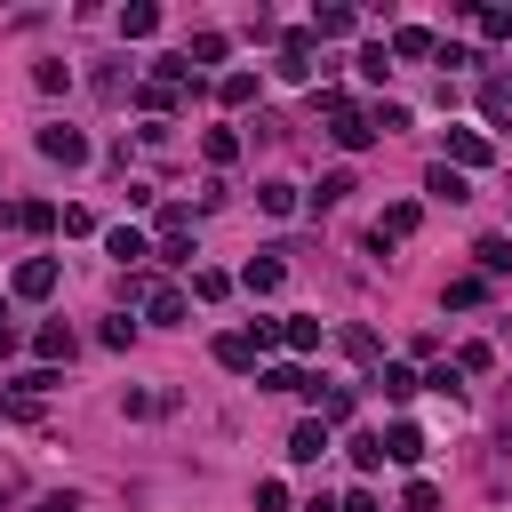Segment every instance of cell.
<instances>
[{"label": "cell", "instance_id": "1", "mask_svg": "<svg viewBox=\"0 0 512 512\" xmlns=\"http://www.w3.org/2000/svg\"><path fill=\"white\" fill-rule=\"evenodd\" d=\"M320 112H328V136H336L344 152H360V144H376V128H368V112H360L352 96H320Z\"/></svg>", "mask_w": 512, "mask_h": 512}, {"label": "cell", "instance_id": "2", "mask_svg": "<svg viewBox=\"0 0 512 512\" xmlns=\"http://www.w3.org/2000/svg\"><path fill=\"white\" fill-rule=\"evenodd\" d=\"M440 160L472 176V168H488V160H496V144H488V128H448V152H440Z\"/></svg>", "mask_w": 512, "mask_h": 512}, {"label": "cell", "instance_id": "3", "mask_svg": "<svg viewBox=\"0 0 512 512\" xmlns=\"http://www.w3.org/2000/svg\"><path fill=\"white\" fill-rule=\"evenodd\" d=\"M8 288H16L24 304H48V296H56V256H24V264L8 272Z\"/></svg>", "mask_w": 512, "mask_h": 512}, {"label": "cell", "instance_id": "4", "mask_svg": "<svg viewBox=\"0 0 512 512\" xmlns=\"http://www.w3.org/2000/svg\"><path fill=\"white\" fill-rule=\"evenodd\" d=\"M184 312H192V296H184V288L144 280V320H152V328H184Z\"/></svg>", "mask_w": 512, "mask_h": 512}, {"label": "cell", "instance_id": "5", "mask_svg": "<svg viewBox=\"0 0 512 512\" xmlns=\"http://www.w3.org/2000/svg\"><path fill=\"white\" fill-rule=\"evenodd\" d=\"M312 48H320V40H312V24H304V32H280V64H272V72H280V80H312V72H320V64H312Z\"/></svg>", "mask_w": 512, "mask_h": 512}, {"label": "cell", "instance_id": "6", "mask_svg": "<svg viewBox=\"0 0 512 512\" xmlns=\"http://www.w3.org/2000/svg\"><path fill=\"white\" fill-rule=\"evenodd\" d=\"M40 160L80 168V160H88V136H80V128H64V120H56V128H40Z\"/></svg>", "mask_w": 512, "mask_h": 512}, {"label": "cell", "instance_id": "7", "mask_svg": "<svg viewBox=\"0 0 512 512\" xmlns=\"http://www.w3.org/2000/svg\"><path fill=\"white\" fill-rule=\"evenodd\" d=\"M216 360H224L232 376H248V368L264 360V344H256V328H224V336H216Z\"/></svg>", "mask_w": 512, "mask_h": 512}, {"label": "cell", "instance_id": "8", "mask_svg": "<svg viewBox=\"0 0 512 512\" xmlns=\"http://www.w3.org/2000/svg\"><path fill=\"white\" fill-rule=\"evenodd\" d=\"M424 192H432V200H448V208H464V200H472V176H464V168H448V160H432V168H424Z\"/></svg>", "mask_w": 512, "mask_h": 512}, {"label": "cell", "instance_id": "9", "mask_svg": "<svg viewBox=\"0 0 512 512\" xmlns=\"http://www.w3.org/2000/svg\"><path fill=\"white\" fill-rule=\"evenodd\" d=\"M32 352H40V368H56V360H72V352H80V336H72L64 320H40V336H32Z\"/></svg>", "mask_w": 512, "mask_h": 512}, {"label": "cell", "instance_id": "10", "mask_svg": "<svg viewBox=\"0 0 512 512\" xmlns=\"http://www.w3.org/2000/svg\"><path fill=\"white\" fill-rule=\"evenodd\" d=\"M320 456H328V424H320V416H304V424L288 432V464H320Z\"/></svg>", "mask_w": 512, "mask_h": 512}, {"label": "cell", "instance_id": "11", "mask_svg": "<svg viewBox=\"0 0 512 512\" xmlns=\"http://www.w3.org/2000/svg\"><path fill=\"white\" fill-rule=\"evenodd\" d=\"M280 280H288V264H280V256H248V264H240V288H248V296H272Z\"/></svg>", "mask_w": 512, "mask_h": 512}, {"label": "cell", "instance_id": "12", "mask_svg": "<svg viewBox=\"0 0 512 512\" xmlns=\"http://www.w3.org/2000/svg\"><path fill=\"white\" fill-rule=\"evenodd\" d=\"M104 256H120V264H144V256H152V240H144L136 224H112V232H104Z\"/></svg>", "mask_w": 512, "mask_h": 512}, {"label": "cell", "instance_id": "13", "mask_svg": "<svg viewBox=\"0 0 512 512\" xmlns=\"http://www.w3.org/2000/svg\"><path fill=\"white\" fill-rule=\"evenodd\" d=\"M280 344L288 352H320V320L312 312H280Z\"/></svg>", "mask_w": 512, "mask_h": 512}, {"label": "cell", "instance_id": "14", "mask_svg": "<svg viewBox=\"0 0 512 512\" xmlns=\"http://www.w3.org/2000/svg\"><path fill=\"white\" fill-rule=\"evenodd\" d=\"M384 464H424V432L416 424H392L384 432Z\"/></svg>", "mask_w": 512, "mask_h": 512}, {"label": "cell", "instance_id": "15", "mask_svg": "<svg viewBox=\"0 0 512 512\" xmlns=\"http://www.w3.org/2000/svg\"><path fill=\"white\" fill-rule=\"evenodd\" d=\"M352 32H360L352 8H312V40H352Z\"/></svg>", "mask_w": 512, "mask_h": 512}, {"label": "cell", "instance_id": "16", "mask_svg": "<svg viewBox=\"0 0 512 512\" xmlns=\"http://www.w3.org/2000/svg\"><path fill=\"white\" fill-rule=\"evenodd\" d=\"M384 48H392V56H408V64H416V56H440V40H432L424 24H400V32L384 40Z\"/></svg>", "mask_w": 512, "mask_h": 512}, {"label": "cell", "instance_id": "17", "mask_svg": "<svg viewBox=\"0 0 512 512\" xmlns=\"http://www.w3.org/2000/svg\"><path fill=\"white\" fill-rule=\"evenodd\" d=\"M256 96H264V80H256V72H224V80H216V104H232V112H240V104H256Z\"/></svg>", "mask_w": 512, "mask_h": 512}, {"label": "cell", "instance_id": "18", "mask_svg": "<svg viewBox=\"0 0 512 512\" xmlns=\"http://www.w3.org/2000/svg\"><path fill=\"white\" fill-rule=\"evenodd\" d=\"M408 232H416V200H392L384 224H376V248H392V240H408Z\"/></svg>", "mask_w": 512, "mask_h": 512}, {"label": "cell", "instance_id": "19", "mask_svg": "<svg viewBox=\"0 0 512 512\" xmlns=\"http://www.w3.org/2000/svg\"><path fill=\"white\" fill-rule=\"evenodd\" d=\"M312 408H320V424H352V384H312Z\"/></svg>", "mask_w": 512, "mask_h": 512}, {"label": "cell", "instance_id": "20", "mask_svg": "<svg viewBox=\"0 0 512 512\" xmlns=\"http://www.w3.org/2000/svg\"><path fill=\"white\" fill-rule=\"evenodd\" d=\"M472 256H480V280H504V272H512V240H504V232H488Z\"/></svg>", "mask_w": 512, "mask_h": 512}, {"label": "cell", "instance_id": "21", "mask_svg": "<svg viewBox=\"0 0 512 512\" xmlns=\"http://www.w3.org/2000/svg\"><path fill=\"white\" fill-rule=\"evenodd\" d=\"M152 32H160V8H152V0L120 8V40H152Z\"/></svg>", "mask_w": 512, "mask_h": 512}, {"label": "cell", "instance_id": "22", "mask_svg": "<svg viewBox=\"0 0 512 512\" xmlns=\"http://www.w3.org/2000/svg\"><path fill=\"white\" fill-rule=\"evenodd\" d=\"M336 344H344V360H360V368H384V344H376L368 328H344Z\"/></svg>", "mask_w": 512, "mask_h": 512}, {"label": "cell", "instance_id": "23", "mask_svg": "<svg viewBox=\"0 0 512 512\" xmlns=\"http://www.w3.org/2000/svg\"><path fill=\"white\" fill-rule=\"evenodd\" d=\"M376 384H384V400H408V392H416L424 376H416L408 360H384V368H376Z\"/></svg>", "mask_w": 512, "mask_h": 512}, {"label": "cell", "instance_id": "24", "mask_svg": "<svg viewBox=\"0 0 512 512\" xmlns=\"http://www.w3.org/2000/svg\"><path fill=\"white\" fill-rule=\"evenodd\" d=\"M472 32H480L488 48H504V40H512V8H472Z\"/></svg>", "mask_w": 512, "mask_h": 512}, {"label": "cell", "instance_id": "25", "mask_svg": "<svg viewBox=\"0 0 512 512\" xmlns=\"http://www.w3.org/2000/svg\"><path fill=\"white\" fill-rule=\"evenodd\" d=\"M368 128H376V136H400V128H408V104H400V96L368 104Z\"/></svg>", "mask_w": 512, "mask_h": 512}, {"label": "cell", "instance_id": "26", "mask_svg": "<svg viewBox=\"0 0 512 512\" xmlns=\"http://www.w3.org/2000/svg\"><path fill=\"white\" fill-rule=\"evenodd\" d=\"M200 152H208V168H232V160H240V136H232V128H208Z\"/></svg>", "mask_w": 512, "mask_h": 512}, {"label": "cell", "instance_id": "27", "mask_svg": "<svg viewBox=\"0 0 512 512\" xmlns=\"http://www.w3.org/2000/svg\"><path fill=\"white\" fill-rule=\"evenodd\" d=\"M256 208H264V216H296V184H280V176L256 184Z\"/></svg>", "mask_w": 512, "mask_h": 512}, {"label": "cell", "instance_id": "28", "mask_svg": "<svg viewBox=\"0 0 512 512\" xmlns=\"http://www.w3.org/2000/svg\"><path fill=\"white\" fill-rule=\"evenodd\" d=\"M192 296H200V304L232 296V272H216V264H192Z\"/></svg>", "mask_w": 512, "mask_h": 512}, {"label": "cell", "instance_id": "29", "mask_svg": "<svg viewBox=\"0 0 512 512\" xmlns=\"http://www.w3.org/2000/svg\"><path fill=\"white\" fill-rule=\"evenodd\" d=\"M472 304H488V280H480V272L448 280V312H472Z\"/></svg>", "mask_w": 512, "mask_h": 512}, {"label": "cell", "instance_id": "30", "mask_svg": "<svg viewBox=\"0 0 512 512\" xmlns=\"http://www.w3.org/2000/svg\"><path fill=\"white\" fill-rule=\"evenodd\" d=\"M224 48H232L224 32H192V48H184V64H224Z\"/></svg>", "mask_w": 512, "mask_h": 512}, {"label": "cell", "instance_id": "31", "mask_svg": "<svg viewBox=\"0 0 512 512\" xmlns=\"http://www.w3.org/2000/svg\"><path fill=\"white\" fill-rule=\"evenodd\" d=\"M352 64H360V80H368V88H376V80H384V72H392V48H384V40H368V48H360V56H352Z\"/></svg>", "mask_w": 512, "mask_h": 512}, {"label": "cell", "instance_id": "32", "mask_svg": "<svg viewBox=\"0 0 512 512\" xmlns=\"http://www.w3.org/2000/svg\"><path fill=\"white\" fill-rule=\"evenodd\" d=\"M32 88H40V96H64V88H72V64H56V56L32 64Z\"/></svg>", "mask_w": 512, "mask_h": 512}, {"label": "cell", "instance_id": "33", "mask_svg": "<svg viewBox=\"0 0 512 512\" xmlns=\"http://www.w3.org/2000/svg\"><path fill=\"white\" fill-rule=\"evenodd\" d=\"M128 88H136V72H128V64H104V72H96V96H104V104H120Z\"/></svg>", "mask_w": 512, "mask_h": 512}, {"label": "cell", "instance_id": "34", "mask_svg": "<svg viewBox=\"0 0 512 512\" xmlns=\"http://www.w3.org/2000/svg\"><path fill=\"white\" fill-rule=\"evenodd\" d=\"M256 384H264V392H312V376H304V368H288V360H280V368H264Z\"/></svg>", "mask_w": 512, "mask_h": 512}, {"label": "cell", "instance_id": "35", "mask_svg": "<svg viewBox=\"0 0 512 512\" xmlns=\"http://www.w3.org/2000/svg\"><path fill=\"white\" fill-rule=\"evenodd\" d=\"M352 464L376 472V464H384V432H352Z\"/></svg>", "mask_w": 512, "mask_h": 512}, {"label": "cell", "instance_id": "36", "mask_svg": "<svg viewBox=\"0 0 512 512\" xmlns=\"http://www.w3.org/2000/svg\"><path fill=\"white\" fill-rule=\"evenodd\" d=\"M480 112H488V120H512V80H488V88H480Z\"/></svg>", "mask_w": 512, "mask_h": 512}, {"label": "cell", "instance_id": "37", "mask_svg": "<svg viewBox=\"0 0 512 512\" xmlns=\"http://www.w3.org/2000/svg\"><path fill=\"white\" fill-rule=\"evenodd\" d=\"M400 512H440V488H432V480H408V488H400Z\"/></svg>", "mask_w": 512, "mask_h": 512}, {"label": "cell", "instance_id": "38", "mask_svg": "<svg viewBox=\"0 0 512 512\" xmlns=\"http://www.w3.org/2000/svg\"><path fill=\"white\" fill-rule=\"evenodd\" d=\"M344 192H352V168H328V176H320V192H312V200H320V208H336V200H344Z\"/></svg>", "mask_w": 512, "mask_h": 512}, {"label": "cell", "instance_id": "39", "mask_svg": "<svg viewBox=\"0 0 512 512\" xmlns=\"http://www.w3.org/2000/svg\"><path fill=\"white\" fill-rule=\"evenodd\" d=\"M488 360H496V352H488V344H456V368H464V376H480V368H488Z\"/></svg>", "mask_w": 512, "mask_h": 512}, {"label": "cell", "instance_id": "40", "mask_svg": "<svg viewBox=\"0 0 512 512\" xmlns=\"http://www.w3.org/2000/svg\"><path fill=\"white\" fill-rule=\"evenodd\" d=\"M256 512H288V488L280 480H256Z\"/></svg>", "mask_w": 512, "mask_h": 512}, {"label": "cell", "instance_id": "41", "mask_svg": "<svg viewBox=\"0 0 512 512\" xmlns=\"http://www.w3.org/2000/svg\"><path fill=\"white\" fill-rule=\"evenodd\" d=\"M32 512H80V496H64V488H56V496H40Z\"/></svg>", "mask_w": 512, "mask_h": 512}, {"label": "cell", "instance_id": "42", "mask_svg": "<svg viewBox=\"0 0 512 512\" xmlns=\"http://www.w3.org/2000/svg\"><path fill=\"white\" fill-rule=\"evenodd\" d=\"M344 512H376V496H368V488H352V496H344Z\"/></svg>", "mask_w": 512, "mask_h": 512}, {"label": "cell", "instance_id": "43", "mask_svg": "<svg viewBox=\"0 0 512 512\" xmlns=\"http://www.w3.org/2000/svg\"><path fill=\"white\" fill-rule=\"evenodd\" d=\"M304 512H344V504H336V496H312V504H304Z\"/></svg>", "mask_w": 512, "mask_h": 512}]
</instances>
